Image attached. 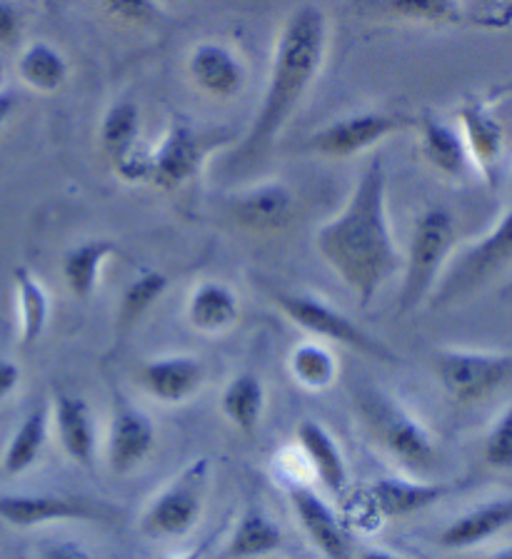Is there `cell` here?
Wrapping results in <instances>:
<instances>
[{
  "instance_id": "obj_1",
  "label": "cell",
  "mask_w": 512,
  "mask_h": 559,
  "mask_svg": "<svg viewBox=\"0 0 512 559\" xmlns=\"http://www.w3.org/2000/svg\"><path fill=\"white\" fill-rule=\"evenodd\" d=\"M315 248L330 270L358 297L360 308L376 300L403 258L390 230L388 173L380 157L362 168L341 213L320 227Z\"/></svg>"
},
{
  "instance_id": "obj_2",
  "label": "cell",
  "mask_w": 512,
  "mask_h": 559,
  "mask_svg": "<svg viewBox=\"0 0 512 559\" xmlns=\"http://www.w3.org/2000/svg\"><path fill=\"white\" fill-rule=\"evenodd\" d=\"M330 25L323 8L306 3L288 15L277 33L263 98L238 147L240 157L267 151L298 112L325 63Z\"/></svg>"
},
{
  "instance_id": "obj_3",
  "label": "cell",
  "mask_w": 512,
  "mask_h": 559,
  "mask_svg": "<svg viewBox=\"0 0 512 559\" xmlns=\"http://www.w3.org/2000/svg\"><path fill=\"white\" fill-rule=\"evenodd\" d=\"M455 245V217L448 207H430L413 227L410 248L403 262L401 312L410 314L430 300Z\"/></svg>"
},
{
  "instance_id": "obj_4",
  "label": "cell",
  "mask_w": 512,
  "mask_h": 559,
  "mask_svg": "<svg viewBox=\"0 0 512 559\" xmlns=\"http://www.w3.org/2000/svg\"><path fill=\"white\" fill-rule=\"evenodd\" d=\"M233 143L225 128H195L193 122L172 120L160 140L145 151L147 180L163 190L186 186L203 170L207 157Z\"/></svg>"
},
{
  "instance_id": "obj_5",
  "label": "cell",
  "mask_w": 512,
  "mask_h": 559,
  "mask_svg": "<svg viewBox=\"0 0 512 559\" xmlns=\"http://www.w3.org/2000/svg\"><path fill=\"white\" fill-rule=\"evenodd\" d=\"M265 290L275 302V308L290 322H295V325L310 332V335L328 340V343L350 347L355 353L372 357V360L397 362V355L383 343V340L372 337L368 330H362L358 322L350 320L343 310H337L330 302H325L323 297L277 290V287H265Z\"/></svg>"
},
{
  "instance_id": "obj_6",
  "label": "cell",
  "mask_w": 512,
  "mask_h": 559,
  "mask_svg": "<svg viewBox=\"0 0 512 559\" xmlns=\"http://www.w3.org/2000/svg\"><path fill=\"white\" fill-rule=\"evenodd\" d=\"M360 415L383 448L410 469H425L436 462V440L418 417L383 390L360 395Z\"/></svg>"
},
{
  "instance_id": "obj_7",
  "label": "cell",
  "mask_w": 512,
  "mask_h": 559,
  "mask_svg": "<svg viewBox=\"0 0 512 559\" xmlns=\"http://www.w3.org/2000/svg\"><path fill=\"white\" fill-rule=\"evenodd\" d=\"M512 260V207L498 223L492 225L488 235H483L480 240L467 245L465 250H460V255L453 258L450 265H445L442 275L438 280L436 290L430 295V302L436 308L442 305L460 300V297L473 293L483 283L498 273L502 265H508Z\"/></svg>"
},
{
  "instance_id": "obj_8",
  "label": "cell",
  "mask_w": 512,
  "mask_h": 559,
  "mask_svg": "<svg viewBox=\"0 0 512 559\" xmlns=\"http://www.w3.org/2000/svg\"><path fill=\"white\" fill-rule=\"evenodd\" d=\"M455 116L473 170H477L490 190H498L508 170L510 135L505 120L495 110V100L467 98L465 103H460Z\"/></svg>"
},
{
  "instance_id": "obj_9",
  "label": "cell",
  "mask_w": 512,
  "mask_h": 559,
  "mask_svg": "<svg viewBox=\"0 0 512 559\" xmlns=\"http://www.w3.org/2000/svg\"><path fill=\"white\" fill-rule=\"evenodd\" d=\"M436 374L453 400L471 405L512 380V353L483 349H438Z\"/></svg>"
},
{
  "instance_id": "obj_10",
  "label": "cell",
  "mask_w": 512,
  "mask_h": 559,
  "mask_svg": "<svg viewBox=\"0 0 512 559\" xmlns=\"http://www.w3.org/2000/svg\"><path fill=\"white\" fill-rule=\"evenodd\" d=\"M405 128H415L413 116L388 110H366L328 122V126L310 135L306 147L320 157H330V160H348V157L370 151V147L380 145L395 133H403Z\"/></svg>"
},
{
  "instance_id": "obj_11",
  "label": "cell",
  "mask_w": 512,
  "mask_h": 559,
  "mask_svg": "<svg viewBox=\"0 0 512 559\" xmlns=\"http://www.w3.org/2000/svg\"><path fill=\"white\" fill-rule=\"evenodd\" d=\"M207 460H193L172 483L147 504L141 530L151 537H180L190 532L203 512Z\"/></svg>"
},
{
  "instance_id": "obj_12",
  "label": "cell",
  "mask_w": 512,
  "mask_h": 559,
  "mask_svg": "<svg viewBox=\"0 0 512 559\" xmlns=\"http://www.w3.org/2000/svg\"><path fill=\"white\" fill-rule=\"evenodd\" d=\"M298 198L283 180H263L236 198H230L228 213L242 230L250 233H281L293 223Z\"/></svg>"
},
{
  "instance_id": "obj_13",
  "label": "cell",
  "mask_w": 512,
  "mask_h": 559,
  "mask_svg": "<svg viewBox=\"0 0 512 559\" xmlns=\"http://www.w3.org/2000/svg\"><path fill=\"white\" fill-rule=\"evenodd\" d=\"M186 68L198 91L215 100L236 98L248 81V70L240 52L221 40L195 43L188 52Z\"/></svg>"
},
{
  "instance_id": "obj_14",
  "label": "cell",
  "mask_w": 512,
  "mask_h": 559,
  "mask_svg": "<svg viewBox=\"0 0 512 559\" xmlns=\"http://www.w3.org/2000/svg\"><path fill=\"white\" fill-rule=\"evenodd\" d=\"M98 504L83 497L63 495H3L0 497V520L13 527L31 530L48 522L98 520Z\"/></svg>"
},
{
  "instance_id": "obj_15",
  "label": "cell",
  "mask_w": 512,
  "mask_h": 559,
  "mask_svg": "<svg viewBox=\"0 0 512 559\" xmlns=\"http://www.w3.org/2000/svg\"><path fill=\"white\" fill-rule=\"evenodd\" d=\"M205 367L193 355L153 357L141 367V382L155 400L180 405L201 390Z\"/></svg>"
},
{
  "instance_id": "obj_16",
  "label": "cell",
  "mask_w": 512,
  "mask_h": 559,
  "mask_svg": "<svg viewBox=\"0 0 512 559\" xmlns=\"http://www.w3.org/2000/svg\"><path fill=\"white\" fill-rule=\"evenodd\" d=\"M288 500L306 535L325 559H350V542L345 537L335 512L323 502V497H318L306 485L293 483L288 487Z\"/></svg>"
},
{
  "instance_id": "obj_17",
  "label": "cell",
  "mask_w": 512,
  "mask_h": 559,
  "mask_svg": "<svg viewBox=\"0 0 512 559\" xmlns=\"http://www.w3.org/2000/svg\"><path fill=\"white\" fill-rule=\"evenodd\" d=\"M415 128L420 138V153L430 168L453 180H463L473 170L463 133L453 122L432 116V112H422L420 118H415Z\"/></svg>"
},
{
  "instance_id": "obj_18",
  "label": "cell",
  "mask_w": 512,
  "mask_h": 559,
  "mask_svg": "<svg viewBox=\"0 0 512 559\" xmlns=\"http://www.w3.org/2000/svg\"><path fill=\"white\" fill-rule=\"evenodd\" d=\"M155 444L153 423L133 407L120 405L108 432V465L116 475L135 469Z\"/></svg>"
},
{
  "instance_id": "obj_19",
  "label": "cell",
  "mask_w": 512,
  "mask_h": 559,
  "mask_svg": "<svg viewBox=\"0 0 512 559\" xmlns=\"http://www.w3.org/2000/svg\"><path fill=\"white\" fill-rule=\"evenodd\" d=\"M186 318L190 328L203 335H223L240 320V300L230 285L221 280H203L188 297Z\"/></svg>"
},
{
  "instance_id": "obj_20",
  "label": "cell",
  "mask_w": 512,
  "mask_h": 559,
  "mask_svg": "<svg viewBox=\"0 0 512 559\" xmlns=\"http://www.w3.org/2000/svg\"><path fill=\"white\" fill-rule=\"evenodd\" d=\"M453 489V485H430L401 477H385L370 487V500L372 510H378L383 518H407V514L422 512L438 504Z\"/></svg>"
},
{
  "instance_id": "obj_21",
  "label": "cell",
  "mask_w": 512,
  "mask_h": 559,
  "mask_svg": "<svg viewBox=\"0 0 512 559\" xmlns=\"http://www.w3.org/2000/svg\"><path fill=\"white\" fill-rule=\"evenodd\" d=\"M15 73H19L21 83L31 91L53 95L71 78V60L66 58V52L56 48L48 40H31L28 46H23L15 60Z\"/></svg>"
},
{
  "instance_id": "obj_22",
  "label": "cell",
  "mask_w": 512,
  "mask_h": 559,
  "mask_svg": "<svg viewBox=\"0 0 512 559\" xmlns=\"http://www.w3.org/2000/svg\"><path fill=\"white\" fill-rule=\"evenodd\" d=\"M512 524V497L492 500L477 510L463 514L455 522H450L440 532V547L445 549H471L480 542L490 539Z\"/></svg>"
},
{
  "instance_id": "obj_23",
  "label": "cell",
  "mask_w": 512,
  "mask_h": 559,
  "mask_svg": "<svg viewBox=\"0 0 512 559\" xmlns=\"http://www.w3.org/2000/svg\"><path fill=\"white\" fill-rule=\"evenodd\" d=\"M118 255V242L108 238L85 240L75 245L63 255V280L78 300H91L100 285V275L106 262Z\"/></svg>"
},
{
  "instance_id": "obj_24",
  "label": "cell",
  "mask_w": 512,
  "mask_h": 559,
  "mask_svg": "<svg viewBox=\"0 0 512 559\" xmlns=\"http://www.w3.org/2000/svg\"><path fill=\"white\" fill-rule=\"evenodd\" d=\"M53 413L58 440L68 452V457L81 462L83 467H91L95 452V430L88 402L75 395H68V392H58Z\"/></svg>"
},
{
  "instance_id": "obj_25",
  "label": "cell",
  "mask_w": 512,
  "mask_h": 559,
  "mask_svg": "<svg viewBox=\"0 0 512 559\" xmlns=\"http://www.w3.org/2000/svg\"><path fill=\"white\" fill-rule=\"evenodd\" d=\"M298 442L320 483L333 489V492H341L348 485V465H345L341 444H337L335 437L315 419H306L298 427Z\"/></svg>"
},
{
  "instance_id": "obj_26",
  "label": "cell",
  "mask_w": 512,
  "mask_h": 559,
  "mask_svg": "<svg viewBox=\"0 0 512 559\" xmlns=\"http://www.w3.org/2000/svg\"><path fill=\"white\" fill-rule=\"evenodd\" d=\"M15 308H19V340L23 347L36 345L50 320V297L36 273L28 267L13 270Z\"/></svg>"
},
{
  "instance_id": "obj_27",
  "label": "cell",
  "mask_w": 512,
  "mask_h": 559,
  "mask_svg": "<svg viewBox=\"0 0 512 559\" xmlns=\"http://www.w3.org/2000/svg\"><path fill=\"white\" fill-rule=\"evenodd\" d=\"M223 413L242 435H253L265 413L263 380L253 372H242L225 384L221 397Z\"/></svg>"
},
{
  "instance_id": "obj_28",
  "label": "cell",
  "mask_w": 512,
  "mask_h": 559,
  "mask_svg": "<svg viewBox=\"0 0 512 559\" xmlns=\"http://www.w3.org/2000/svg\"><path fill=\"white\" fill-rule=\"evenodd\" d=\"M141 108L133 100L110 103L100 118L98 138L110 163L141 147Z\"/></svg>"
},
{
  "instance_id": "obj_29",
  "label": "cell",
  "mask_w": 512,
  "mask_h": 559,
  "mask_svg": "<svg viewBox=\"0 0 512 559\" xmlns=\"http://www.w3.org/2000/svg\"><path fill=\"white\" fill-rule=\"evenodd\" d=\"M288 370L290 378L302 390L323 392L333 388L341 365H337V357L328 345L318 343V340H308V343H298L290 349Z\"/></svg>"
},
{
  "instance_id": "obj_30",
  "label": "cell",
  "mask_w": 512,
  "mask_h": 559,
  "mask_svg": "<svg viewBox=\"0 0 512 559\" xmlns=\"http://www.w3.org/2000/svg\"><path fill=\"white\" fill-rule=\"evenodd\" d=\"M168 285L170 280L160 270H143L141 275L130 280L123 295H120L116 314V330L120 337H126L141 322L143 314L168 290Z\"/></svg>"
},
{
  "instance_id": "obj_31",
  "label": "cell",
  "mask_w": 512,
  "mask_h": 559,
  "mask_svg": "<svg viewBox=\"0 0 512 559\" xmlns=\"http://www.w3.org/2000/svg\"><path fill=\"white\" fill-rule=\"evenodd\" d=\"M283 547V532L260 510H248L228 542V555L238 559L263 557Z\"/></svg>"
},
{
  "instance_id": "obj_32",
  "label": "cell",
  "mask_w": 512,
  "mask_h": 559,
  "mask_svg": "<svg viewBox=\"0 0 512 559\" xmlns=\"http://www.w3.org/2000/svg\"><path fill=\"white\" fill-rule=\"evenodd\" d=\"M46 440H48V405H38L36 409H31L28 417L21 423L19 432L13 435L11 444H8L5 457H3V469L8 475H21V472L36 465Z\"/></svg>"
},
{
  "instance_id": "obj_33",
  "label": "cell",
  "mask_w": 512,
  "mask_h": 559,
  "mask_svg": "<svg viewBox=\"0 0 512 559\" xmlns=\"http://www.w3.org/2000/svg\"><path fill=\"white\" fill-rule=\"evenodd\" d=\"M383 11L410 23H460V0H380Z\"/></svg>"
},
{
  "instance_id": "obj_34",
  "label": "cell",
  "mask_w": 512,
  "mask_h": 559,
  "mask_svg": "<svg viewBox=\"0 0 512 559\" xmlns=\"http://www.w3.org/2000/svg\"><path fill=\"white\" fill-rule=\"evenodd\" d=\"M485 462L495 469H512V402L485 440Z\"/></svg>"
},
{
  "instance_id": "obj_35",
  "label": "cell",
  "mask_w": 512,
  "mask_h": 559,
  "mask_svg": "<svg viewBox=\"0 0 512 559\" xmlns=\"http://www.w3.org/2000/svg\"><path fill=\"white\" fill-rule=\"evenodd\" d=\"M110 15L128 23H153L160 17V0H100Z\"/></svg>"
},
{
  "instance_id": "obj_36",
  "label": "cell",
  "mask_w": 512,
  "mask_h": 559,
  "mask_svg": "<svg viewBox=\"0 0 512 559\" xmlns=\"http://www.w3.org/2000/svg\"><path fill=\"white\" fill-rule=\"evenodd\" d=\"M23 31V21L19 8L8 3V0H0V46L11 48L19 43Z\"/></svg>"
},
{
  "instance_id": "obj_37",
  "label": "cell",
  "mask_w": 512,
  "mask_h": 559,
  "mask_svg": "<svg viewBox=\"0 0 512 559\" xmlns=\"http://www.w3.org/2000/svg\"><path fill=\"white\" fill-rule=\"evenodd\" d=\"M40 559H93V555L78 542H58V545H50Z\"/></svg>"
},
{
  "instance_id": "obj_38",
  "label": "cell",
  "mask_w": 512,
  "mask_h": 559,
  "mask_svg": "<svg viewBox=\"0 0 512 559\" xmlns=\"http://www.w3.org/2000/svg\"><path fill=\"white\" fill-rule=\"evenodd\" d=\"M19 382H21L19 365L0 360V400H3L5 395H11V392L19 388Z\"/></svg>"
},
{
  "instance_id": "obj_39",
  "label": "cell",
  "mask_w": 512,
  "mask_h": 559,
  "mask_svg": "<svg viewBox=\"0 0 512 559\" xmlns=\"http://www.w3.org/2000/svg\"><path fill=\"white\" fill-rule=\"evenodd\" d=\"M19 105H21L19 93H15L11 85H0V128L13 118V112L19 110Z\"/></svg>"
},
{
  "instance_id": "obj_40",
  "label": "cell",
  "mask_w": 512,
  "mask_h": 559,
  "mask_svg": "<svg viewBox=\"0 0 512 559\" xmlns=\"http://www.w3.org/2000/svg\"><path fill=\"white\" fill-rule=\"evenodd\" d=\"M360 559H403V557H395L390 552H383V549H366V552L360 555Z\"/></svg>"
},
{
  "instance_id": "obj_41",
  "label": "cell",
  "mask_w": 512,
  "mask_h": 559,
  "mask_svg": "<svg viewBox=\"0 0 512 559\" xmlns=\"http://www.w3.org/2000/svg\"><path fill=\"white\" fill-rule=\"evenodd\" d=\"M508 93H512V83H508V85H500V87H495V91H492L490 95H485V98H490V100H500L502 95H508Z\"/></svg>"
},
{
  "instance_id": "obj_42",
  "label": "cell",
  "mask_w": 512,
  "mask_h": 559,
  "mask_svg": "<svg viewBox=\"0 0 512 559\" xmlns=\"http://www.w3.org/2000/svg\"><path fill=\"white\" fill-rule=\"evenodd\" d=\"M205 549H207V542H203L201 547H195L193 552H188V555H183V557H176V559H203V555H205Z\"/></svg>"
},
{
  "instance_id": "obj_43",
  "label": "cell",
  "mask_w": 512,
  "mask_h": 559,
  "mask_svg": "<svg viewBox=\"0 0 512 559\" xmlns=\"http://www.w3.org/2000/svg\"><path fill=\"white\" fill-rule=\"evenodd\" d=\"M60 5H63V0H43V8H46L50 15H56L60 11Z\"/></svg>"
},
{
  "instance_id": "obj_44",
  "label": "cell",
  "mask_w": 512,
  "mask_h": 559,
  "mask_svg": "<svg viewBox=\"0 0 512 559\" xmlns=\"http://www.w3.org/2000/svg\"><path fill=\"white\" fill-rule=\"evenodd\" d=\"M488 559H512V545L505 547V549H500V552H495V555L488 557Z\"/></svg>"
}]
</instances>
